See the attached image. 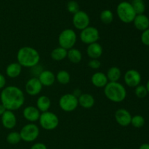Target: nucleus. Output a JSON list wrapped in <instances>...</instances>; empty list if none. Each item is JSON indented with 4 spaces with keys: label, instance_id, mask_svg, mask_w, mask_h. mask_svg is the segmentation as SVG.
I'll list each match as a JSON object with an SVG mask.
<instances>
[{
    "label": "nucleus",
    "instance_id": "nucleus-1",
    "mask_svg": "<svg viewBox=\"0 0 149 149\" xmlns=\"http://www.w3.org/2000/svg\"><path fill=\"white\" fill-rule=\"evenodd\" d=\"M0 99L5 109L12 111L20 109L25 102L24 93L16 86H8L2 89Z\"/></svg>",
    "mask_w": 149,
    "mask_h": 149
},
{
    "label": "nucleus",
    "instance_id": "nucleus-2",
    "mask_svg": "<svg viewBox=\"0 0 149 149\" xmlns=\"http://www.w3.org/2000/svg\"><path fill=\"white\" fill-rule=\"evenodd\" d=\"M17 63L25 68H33L40 61L39 52L32 47L24 46L19 49L17 52Z\"/></svg>",
    "mask_w": 149,
    "mask_h": 149
},
{
    "label": "nucleus",
    "instance_id": "nucleus-3",
    "mask_svg": "<svg viewBox=\"0 0 149 149\" xmlns=\"http://www.w3.org/2000/svg\"><path fill=\"white\" fill-rule=\"evenodd\" d=\"M104 94L106 97L113 103H121L127 97V90L125 87L118 81H109L104 87Z\"/></svg>",
    "mask_w": 149,
    "mask_h": 149
},
{
    "label": "nucleus",
    "instance_id": "nucleus-4",
    "mask_svg": "<svg viewBox=\"0 0 149 149\" xmlns=\"http://www.w3.org/2000/svg\"><path fill=\"white\" fill-rule=\"evenodd\" d=\"M116 14L122 22L125 23H132L137 15L130 2L122 1L116 7Z\"/></svg>",
    "mask_w": 149,
    "mask_h": 149
},
{
    "label": "nucleus",
    "instance_id": "nucleus-5",
    "mask_svg": "<svg viewBox=\"0 0 149 149\" xmlns=\"http://www.w3.org/2000/svg\"><path fill=\"white\" fill-rule=\"evenodd\" d=\"M77 36L76 32L71 29H65L61 32L58 36V44L64 49H71L77 43Z\"/></svg>",
    "mask_w": 149,
    "mask_h": 149
},
{
    "label": "nucleus",
    "instance_id": "nucleus-6",
    "mask_svg": "<svg viewBox=\"0 0 149 149\" xmlns=\"http://www.w3.org/2000/svg\"><path fill=\"white\" fill-rule=\"evenodd\" d=\"M39 121L41 127L45 130H53L59 125V118L58 116L49 111L41 113Z\"/></svg>",
    "mask_w": 149,
    "mask_h": 149
},
{
    "label": "nucleus",
    "instance_id": "nucleus-7",
    "mask_svg": "<svg viewBox=\"0 0 149 149\" xmlns=\"http://www.w3.org/2000/svg\"><path fill=\"white\" fill-rule=\"evenodd\" d=\"M20 135L22 141L28 143L33 142L39 137V128L34 123L27 124L20 130Z\"/></svg>",
    "mask_w": 149,
    "mask_h": 149
},
{
    "label": "nucleus",
    "instance_id": "nucleus-8",
    "mask_svg": "<svg viewBox=\"0 0 149 149\" xmlns=\"http://www.w3.org/2000/svg\"><path fill=\"white\" fill-rule=\"evenodd\" d=\"M78 106V97L71 93L63 95L59 99L60 108L65 112L74 111Z\"/></svg>",
    "mask_w": 149,
    "mask_h": 149
},
{
    "label": "nucleus",
    "instance_id": "nucleus-9",
    "mask_svg": "<svg viewBox=\"0 0 149 149\" xmlns=\"http://www.w3.org/2000/svg\"><path fill=\"white\" fill-rule=\"evenodd\" d=\"M100 39V33L97 29L93 26L87 27L86 29H83L80 33V39L83 43L86 45H90V44L97 42Z\"/></svg>",
    "mask_w": 149,
    "mask_h": 149
},
{
    "label": "nucleus",
    "instance_id": "nucleus-10",
    "mask_svg": "<svg viewBox=\"0 0 149 149\" xmlns=\"http://www.w3.org/2000/svg\"><path fill=\"white\" fill-rule=\"evenodd\" d=\"M90 19L88 14L82 10H79L73 16V25L78 30L82 31L83 29L88 27L90 25Z\"/></svg>",
    "mask_w": 149,
    "mask_h": 149
},
{
    "label": "nucleus",
    "instance_id": "nucleus-11",
    "mask_svg": "<svg viewBox=\"0 0 149 149\" xmlns=\"http://www.w3.org/2000/svg\"><path fill=\"white\" fill-rule=\"evenodd\" d=\"M124 81L128 87H136L141 84V75L137 70L130 69L125 74Z\"/></svg>",
    "mask_w": 149,
    "mask_h": 149
},
{
    "label": "nucleus",
    "instance_id": "nucleus-12",
    "mask_svg": "<svg viewBox=\"0 0 149 149\" xmlns=\"http://www.w3.org/2000/svg\"><path fill=\"white\" fill-rule=\"evenodd\" d=\"M42 84L39 81L37 77H32L29 79L26 83L25 90L28 95L31 96H35L39 95L42 90Z\"/></svg>",
    "mask_w": 149,
    "mask_h": 149
},
{
    "label": "nucleus",
    "instance_id": "nucleus-13",
    "mask_svg": "<svg viewBox=\"0 0 149 149\" xmlns=\"http://www.w3.org/2000/svg\"><path fill=\"white\" fill-rule=\"evenodd\" d=\"M114 118L116 122L120 126L127 127L131 124L132 115L127 109H119L115 112Z\"/></svg>",
    "mask_w": 149,
    "mask_h": 149
},
{
    "label": "nucleus",
    "instance_id": "nucleus-14",
    "mask_svg": "<svg viewBox=\"0 0 149 149\" xmlns=\"http://www.w3.org/2000/svg\"><path fill=\"white\" fill-rule=\"evenodd\" d=\"M1 124L7 130H12L17 125V118L12 111L7 110L1 116Z\"/></svg>",
    "mask_w": 149,
    "mask_h": 149
},
{
    "label": "nucleus",
    "instance_id": "nucleus-15",
    "mask_svg": "<svg viewBox=\"0 0 149 149\" xmlns=\"http://www.w3.org/2000/svg\"><path fill=\"white\" fill-rule=\"evenodd\" d=\"M23 115L26 120L30 122L31 123H33L36 121H39L41 113L37 108L29 106L23 109Z\"/></svg>",
    "mask_w": 149,
    "mask_h": 149
},
{
    "label": "nucleus",
    "instance_id": "nucleus-16",
    "mask_svg": "<svg viewBox=\"0 0 149 149\" xmlns=\"http://www.w3.org/2000/svg\"><path fill=\"white\" fill-rule=\"evenodd\" d=\"M42 86L50 87L55 83L56 78L53 72L49 70H44L37 77Z\"/></svg>",
    "mask_w": 149,
    "mask_h": 149
},
{
    "label": "nucleus",
    "instance_id": "nucleus-17",
    "mask_svg": "<svg viewBox=\"0 0 149 149\" xmlns=\"http://www.w3.org/2000/svg\"><path fill=\"white\" fill-rule=\"evenodd\" d=\"M91 82L93 85L97 88H104L109 83L106 74L104 73L97 71L93 74L91 77Z\"/></svg>",
    "mask_w": 149,
    "mask_h": 149
},
{
    "label": "nucleus",
    "instance_id": "nucleus-18",
    "mask_svg": "<svg viewBox=\"0 0 149 149\" xmlns=\"http://www.w3.org/2000/svg\"><path fill=\"white\" fill-rule=\"evenodd\" d=\"M103 47L98 42L90 44L87 46V54L90 59H98L103 55Z\"/></svg>",
    "mask_w": 149,
    "mask_h": 149
},
{
    "label": "nucleus",
    "instance_id": "nucleus-19",
    "mask_svg": "<svg viewBox=\"0 0 149 149\" xmlns=\"http://www.w3.org/2000/svg\"><path fill=\"white\" fill-rule=\"evenodd\" d=\"M132 23L135 27L141 31L149 29V18L144 14L137 15Z\"/></svg>",
    "mask_w": 149,
    "mask_h": 149
},
{
    "label": "nucleus",
    "instance_id": "nucleus-20",
    "mask_svg": "<svg viewBox=\"0 0 149 149\" xmlns=\"http://www.w3.org/2000/svg\"><path fill=\"white\" fill-rule=\"evenodd\" d=\"M79 105L86 109H91L93 107L95 103L94 97L89 93H81V95L78 97Z\"/></svg>",
    "mask_w": 149,
    "mask_h": 149
},
{
    "label": "nucleus",
    "instance_id": "nucleus-21",
    "mask_svg": "<svg viewBox=\"0 0 149 149\" xmlns=\"http://www.w3.org/2000/svg\"><path fill=\"white\" fill-rule=\"evenodd\" d=\"M22 72V66L18 63H12L6 68V74L10 78H16L19 77Z\"/></svg>",
    "mask_w": 149,
    "mask_h": 149
},
{
    "label": "nucleus",
    "instance_id": "nucleus-22",
    "mask_svg": "<svg viewBox=\"0 0 149 149\" xmlns=\"http://www.w3.org/2000/svg\"><path fill=\"white\" fill-rule=\"evenodd\" d=\"M51 107V100L46 95H41L36 100V108L40 112H46Z\"/></svg>",
    "mask_w": 149,
    "mask_h": 149
},
{
    "label": "nucleus",
    "instance_id": "nucleus-23",
    "mask_svg": "<svg viewBox=\"0 0 149 149\" xmlns=\"http://www.w3.org/2000/svg\"><path fill=\"white\" fill-rule=\"evenodd\" d=\"M67 58L72 63L78 64L82 60V54L80 52L79 49L73 47L68 50V52H67Z\"/></svg>",
    "mask_w": 149,
    "mask_h": 149
},
{
    "label": "nucleus",
    "instance_id": "nucleus-24",
    "mask_svg": "<svg viewBox=\"0 0 149 149\" xmlns=\"http://www.w3.org/2000/svg\"><path fill=\"white\" fill-rule=\"evenodd\" d=\"M122 76V71L119 67L113 66L111 67L107 71L106 77H107L108 80L110 82H116L118 81L121 78Z\"/></svg>",
    "mask_w": 149,
    "mask_h": 149
},
{
    "label": "nucleus",
    "instance_id": "nucleus-25",
    "mask_svg": "<svg viewBox=\"0 0 149 149\" xmlns=\"http://www.w3.org/2000/svg\"><path fill=\"white\" fill-rule=\"evenodd\" d=\"M67 52L68 50L64 48L58 47L52 49L50 53V56L52 60L55 61H61L67 58Z\"/></svg>",
    "mask_w": 149,
    "mask_h": 149
},
{
    "label": "nucleus",
    "instance_id": "nucleus-26",
    "mask_svg": "<svg viewBox=\"0 0 149 149\" xmlns=\"http://www.w3.org/2000/svg\"><path fill=\"white\" fill-rule=\"evenodd\" d=\"M56 80L58 82L61 84H67L70 82L71 80V75L69 73L65 70H61L58 72L57 75L55 76Z\"/></svg>",
    "mask_w": 149,
    "mask_h": 149
},
{
    "label": "nucleus",
    "instance_id": "nucleus-27",
    "mask_svg": "<svg viewBox=\"0 0 149 149\" xmlns=\"http://www.w3.org/2000/svg\"><path fill=\"white\" fill-rule=\"evenodd\" d=\"M130 3L136 15L143 14L146 10V4L143 0H132Z\"/></svg>",
    "mask_w": 149,
    "mask_h": 149
},
{
    "label": "nucleus",
    "instance_id": "nucleus-28",
    "mask_svg": "<svg viewBox=\"0 0 149 149\" xmlns=\"http://www.w3.org/2000/svg\"><path fill=\"white\" fill-rule=\"evenodd\" d=\"M100 20L104 24H110L113 20V14L111 10H104L100 15Z\"/></svg>",
    "mask_w": 149,
    "mask_h": 149
},
{
    "label": "nucleus",
    "instance_id": "nucleus-29",
    "mask_svg": "<svg viewBox=\"0 0 149 149\" xmlns=\"http://www.w3.org/2000/svg\"><path fill=\"white\" fill-rule=\"evenodd\" d=\"M20 141L21 138H20V132H11L7 136V143L11 145H16L19 143Z\"/></svg>",
    "mask_w": 149,
    "mask_h": 149
},
{
    "label": "nucleus",
    "instance_id": "nucleus-30",
    "mask_svg": "<svg viewBox=\"0 0 149 149\" xmlns=\"http://www.w3.org/2000/svg\"><path fill=\"white\" fill-rule=\"evenodd\" d=\"M130 125L135 128H141L145 125V119L141 115H135L132 116Z\"/></svg>",
    "mask_w": 149,
    "mask_h": 149
},
{
    "label": "nucleus",
    "instance_id": "nucleus-31",
    "mask_svg": "<svg viewBox=\"0 0 149 149\" xmlns=\"http://www.w3.org/2000/svg\"><path fill=\"white\" fill-rule=\"evenodd\" d=\"M135 94L138 98H144V97H146L147 95H148V91H147L146 86L141 85V84L135 87Z\"/></svg>",
    "mask_w": 149,
    "mask_h": 149
},
{
    "label": "nucleus",
    "instance_id": "nucleus-32",
    "mask_svg": "<svg viewBox=\"0 0 149 149\" xmlns=\"http://www.w3.org/2000/svg\"><path fill=\"white\" fill-rule=\"evenodd\" d=\"M67 10L69 13H72V14H75L77 12L79 11V5L78 2L76 1H70L67 4Z\"/></svg>",
    "mask_w": 149,
    "mask_h": 149
},
{
    "label": "nucleus",
    "instance_id": "nucleus-33",
    "mask_svg": "<svg viewBox=\"0 0 149 149\" xmlns=\"http://www.w3.org/2000/svg\"><path fill=\"white\" fill-rule=\"evenodd\" d=\"M141 39L144 45L149 46V29L143 31L141 36Z\"/></svg>",
    "mask_w": 149,
    "mask_h": 149
},
{
    "label": "nucleus",
    "instance_id": "nucleus-34",
    "mask_svg": "<svg viewBox=\"0 0 149 149\" xmlns=\"http://www.w3.org/2000/svg\"><path fill=\"white\" fill-rule=\"evenodd\" d=\"M88 65L90 68L93 69H98L101 66V63L98 59H91L88 62Z\"/></svg>",
    "mask_w": 149,
    "mask_h": 149
},
{
    "label": "nucleus",
    "instance_id": "nucleus-35",
    "mask_svg": "<svg viewBox=\"0 0 149 149\" xmlns=\"http://www.w3.org/2000/svg\"><path fill=\"white\" fill-rule=\"evenodd\" d=\"M44 70H43V68H42V65H39V64L35 65V66H33V68H31V73L34 74L35 76H36L37 77H39V74H40Z\"/></svg>",
    "mask_w": 149,
    "mask_h": 149
},
{
    "label": "nucleus",
    "instance_id": "nucleus-36",
    "mask_svg": "<svg viewBox=\"0 0 149 149\" xmlns=\"http://www.w3.org/2000/svg\"><path fill=\"white\" fill-rule=\"evenodd\" d=\"M30 149H47L46 145L42 143H36L33 144Z\"/></svg>",
    "mask_w": 149,
    "mask_h": 149
},
{
    "label": "nucleus",
    "instance_id": "nucleus-37",
    "mask_svg": "<svg viewBox=\"0 0 149 149\" xmlns=\"http://www.w3.org/2000/svg\"><path fill=\"white\" fill-rule=\"evenodd\" d=\"M6 85V79L4 75L0 74V90L4 89Z\"/></svg>",
    "mask_w": 149,
    "mask_h": 149
},
{
    "label": "nucleus",
    "instance_id": "nucleus-38",
    "mask_svg": "<svg viewBox=\"0 0 149 149\" xmlns=\"http://www.w3.org/2000/svg\"><path fill=\"white\" fill-rule=\"evenodd\" d=\"M6 111H7V109H6L5 107L1 103V104H0V116H2Z\"/></svg>",
    "mask_w": 149,
    "mask_h": 149
},
{
    "label": "nucleus",
    "instance_id": "nucleus-39",
    "mask_svg": "<svg viewBox=\"0 0 149 149\" xmlns=\"http://www.w3.org/2000/svg\"><path fill=\"white\" fill-rule=\"evenodd\" d=\"M72 94L74 95H75L77 97H79V96L81 95V90H79V89H77V90H74V93H72Z\"/></svg>",
    "mask_w": 149,
    "mask_h": 149
},
{
    "label": "nucleus",
    "instance_id": "nucleus-40",
    "mask_svg": "<svg viewBox=\"0 0 149 149\" xmlns=\"http://www.w3.org/2000/svg\"><path fill=\"white\" fill-rule=\"evenodd\" d=\"M139 149H149V143H143L139 147Z\"/></svg>",
    "mask_w": 149,
    "mask_h": 149
},
{
    "label": "nucleus",
    "instance_id": "nucleus-41",
    "mask_svg": "<svg viewBox=\"0 0 149 149\" xmlns=\"http://www.w3.org/2000/svg\"><path fill=\"white\" fill-rule=\"evenodd\" d=\"M146 87L147 91H148V93H149V80L148 81H147V84H146Z\"/></svg>",
    "mask_w": 149,
    "mask_h": 149
},
{
    "label": "nucleus",
    "instance_id": "nucleus-42",
    "mask_svg": "<svg viewBox=\"0 0 149 149\" xmlns=\"http://www.w3.org/2000/svg\"><path fill=\"white\" fill-rule=\"evenodd\" d=\"M113 149H120V148H113Z\"/></svg>",
    "mask_w": 149,
    "mask_h": 149
}]
</instances>
